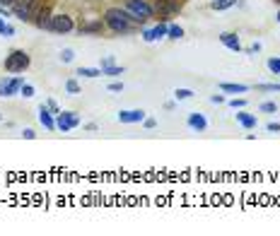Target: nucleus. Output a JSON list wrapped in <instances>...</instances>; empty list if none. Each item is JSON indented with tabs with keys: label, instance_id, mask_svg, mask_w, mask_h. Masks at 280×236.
<instances>
[{
	"label": "nucleus",
	"instance_id": "1",
	"mask_svg": "<svg viewBox=\"0 0 280 236\" xmlns=\"http://www.w3.org/2000/svg\"><path fill=\"white\" fill-rule=\"evenodd\" d=\"M104 24L106 29L112 31V34H118V36H128V34H136L140 31V24L128 14L126 7H121V5H114V7H106L104 10Z\"/></svg>",
	"mask_w": 280,
	"mask_h": 236
},
{
	"label": "nucleus",
	"instance_id": "2",
	"mask_svg": "<svg viewBox=\"0 0 280 236\" xmlns=\"http://www.w3.org/2000/svg\"><path fill=\"white\" fill-rule=\"evenodd\" d=\"M124 7L140 27H145L150 19H154V7L150 0H124Z\"/></svg>",
	"mask_w": 280,
	"mask_h": 236
},
{
	"label": "nucleus",
	"instance_id": "3",
	"mask_svg": "<svg viewBox=\"0 0 280 236\" xmlns=\"http://www.w3.org/2000/svg\"><path fill=\"white\" fill-rule=\"evenodd\" d=\"M29 65H32V56H29L24 48H12L5 56V63H2L5 72H10V75H22V72L29 70Z\"/></svg>",
	"mask_w": 280,
	"mask_h": 236
},
{
	"label": "nucleus",
	"instance_id": "4",
	"mask_svg": "<svg viewBox=\"0 0 280 236\" xmlns=\"http://www.w3.org/2000/svg\"><path fill=\"white\" fill-rule=\"evenodd\" d=\"M75 29H78L75 27V19L68 12H54L51 19L46 22V29L44 31H51V34H70Z\"/></svg>",
	"mask_w": 280,
	"mask_h": 236
},
{
	"label": "nucleus",
	"instance_id": "5",
	"mask_svg": "<svg viewBox=\"0 0 280 236\" xmlns=\"http://www.w3.org/2000/svg\"><path fill=\"white\" fill-rule=\"evenodd\" d=\"M39 7H42V0H17L12 5V17L20 22H34Z\"/></svg>",
	"mask_w": 280,
	"mask_h": 236
},
{
	"label": "nucleus",
	"instance_id": "6",
	"mask_svg": "<svg viewBox=\"0 0 280 236\" xmlns=\"http://www.w3.org/2000/svg\"><path fill=\"white\" fill-rule=\"evenodd\" d=\"M152 7H154V17H160L162 22H167L169 17H174L182 10V2L179 0H154Z\"/></svg>",
	"mask_w": 280,
	"mask_h": 236
},
{
	"label": "nucleus",
	"instance_id": "7",
	"mask_svg": "<svg viewBox=\"0 0 280 236\" xmlns=\"http://www.w3.org/2000/svg\"><path fill=\"white\" fill-rule=\"evenodd\" d=\"M80 123H82V118H80V113L78 111L56 113V130H60V133H70V130H75Z\"/></svg>",
	"mask_w": 280,
	"mask_h": 236
},
{
	"label": "nucleus",
	"instance_id": "8",
	"mask_svg": "<svg viewBox=\"0 0 280 236\" xmlns=\"http://www.w3.org/2000/svg\"><path fill=\"white\" fill-rule=\"evenodd\" d=\"M22 77H14V75H5L0 77V99H10L20 94V87H22Z\"/></svg>",
	"mask_w": 280,
	"mask_h": 236
},
{
	"label": "nucleus",
	"instance_id": "9",
	"mask_svg": "<svg viewBox=\"0 0 280 236\" xmlns=\"http://www.w3.org/2000/svg\"><path fill=\"white\" fill-rule=\"evenodd\" d=\"M167 29H169V22H162L160 19V24H154V27H140V36H142V41L148 43H154V41H162V39H167Z\"/></svg>",
	"mask_w": 280,
	"mask_h": 236
},
{
	"label": "nucleus",
	"instance_id": "10",
	"mask_svg": "<svg viewBox=\"0 0 280 236\" xmlns=\"http://www.w3.org/2000/svg\"><path fill=\"white\" fill-rule=\"evenodd\" d=\"M36 118H39V123H42L44 128L48 130V133H54V130H56V113L51 111V109H48L46 104H42V106H39V111H36Z\"/></svg>",
	"mask_w": 280,
	"mask_h": 236
},
{
	"label": "nucleus",
	"instance_id": "11",
	"mask_svg": "<svg viewBox=\"0 0 280 236\" xmlns=\"http://www.w3.org/2000/svg\"><path fill=\"white\" fill-rule=\"evenodd\" d=\"M186 125H188V130H194V133H206V130H208V118L200 111H191L188 118H186Z\"/></svg>",
	"mask_w": 280,
	"mask_h": 236
},
{
	"label": "nucleus",
	"instance_id": "12",
	"mask_svg": "<svg viewBox=\"0 0 280 236\" xmlns=\"http://www.w3.org/2000/svg\"><path fill=\"white\" fill-rule=\"evenodd\" d=\"M118 123L124 125H133V123H142L145 121V111L142 109H126V111H118Z\"/></svg>",
	"mask_w": 280,
	"mask_h": 236
},
{
	"label": "nucleus",
	"instance_id": "13",
	"mask_svg": "<svg viewBox=\"0 0 280 236\" xmlns=\"http://www.w3.org/2000/svg\"><path fill=\"white\" fill-rule=\"evenodd\" d=\"M220 43H222L224 48L234 51V53L244 51V48H242V41H239V36L234 34V31H222V34H220Z\"/></svg>",
	"mask_w": 280,
	"mask_h": 236
},
{
	"label": "nucleus",
	"instance_id": "14",
	"mask_svg": "<svg viewBox=\"0 0 280 236\" xmlns=\"http://www.w3.org/2000/svg\"><path fill=\"white\" fill-rule=\"evenodd\" d=\"M104 29H106L104 19H94V22H87V24H82L78 31H80V36H99Z\"/></svg>",
	"mask_w": 280,
	"mask_h": 236
},
{
	"label": "nucleus",
	"instance_id": "15",
	"mask_svg": "<svg viewBox=\"0 0 280 236\" xmlns=\"http://www.w3.org/2000/svg\"><path fill=\"white\" fill-rule=\"evenodd\" d=\"M234 118H237V123L244 128V130H254L256 125H258V118L254 116V113H246L244 109H239L237 113H234Z\"/></svg>",
	"mask_w": 280,
	"mask_h": 236
},
{
	"label": "nucleus",
	"instance_id": "16",
	"mask_svg": "<svg viewBox=\"0 0 280 236\" xmlns=\"http://www.w3.org/2000/svg\"><path fill=\"white\" fill-rule=\"evenodd\" d=\"M51 14H54V10H51V5H44L42 2V7H39V12H36V17H34V27L36 29H46V22L51 19Z\"/></svg>",
	"mask_w": 280,
	"mask_h": 236
},
{
	"label": "nucleus",
	"instance_id": "17",
	"mask_svg": "<svg viewBox=\"0 0 280 236\" xmlns=\"http://www.w3.org/2000/svg\"><path fill=\"white\" fill-rule=\"evenodd\" d=\"M220 92H224V94H246V92H249V84L222 82V84H220Z\"/></svg>",
	"mask_w": 280,
	"mask_h": 236
},
{
	"label": "nucleus",
	"instance_id": "18",
	"mask_svg": "<svg viewBox=\"0 0 280 236\" xmlns=\"http://www.w3.org/2000/svg\"><path fill=\"white\" fill-rule=\"evenodd\" d=\"M234 5H239V0H210V10L212 12H222V10H230Z\"/></svg>",
	"mask_w": 280,
	"mask_h": 236
},
{
	"label": "nucleus",
	"instance_id": "19",
	"mask_svg": "<svg viewBox=\"0 0 280 236\" xmlns=\"http://www.w3.org/2000/svg\"><path fill=\"white\" fill-rule=\"evenodd\" d=\"M78 77H87V80H94V77H104L102 75V68H78L75 70Z\"/></svg>",
	"mask_w": 280,
	"mask_h": 236
},
{
	"label": "nucleus",
	"instance_id": "20",
	"mask_svg": "<svg viewBox=\"0 0 280 236\" xmlns=\"http://www.w3.org/2000/svg\"><path fill=\"white\" fill-rule=\"evenodd\" d=\"M124 72H126V68H124V65H116V63L109 65V68H102V75H104V77H121Z\"/></svg>",
	"mask_w": 280,
	"mask_h": 236
},
{
	"label": "nucleus",
	"instance_id": "21",
	"mask_svg": "<svg viewBox=\"0 0 280 236\" xmlns=\"http://www.w3.org/2000/svg\"><path fill=\"white\" fill-rule=\"evenodd\" d=\"M184 27L182 24H169V29H167V39H174V41H179V39H184Z\"/></svg>",
	"mask_w": 280,
	"mask_h": 236
},
{
	"label": "nucleus",
	"instance_id": "22",
	"mask_svg": "<svg viewBox=\"0 0 280 236\" xmlns=\"http://www.w3.org/2000/svg\"><path fill=\"white\" fill-rule=\"evenodd\" d=\"M194 97V89H188V87H176L174 89V99L176 101H186V99Z\"/></svg>",
	"mask_w": 280,
	"mask_h": 236
},
{
	"label": "nucleus",
	"instance_id": "23",
	"mask_svg": "<svg viewBox=\"0 0 280 236\" xmlns=\"http://www.w3.org/2000/svg\"><path fill=\"white\" fill-rule=\"evenodd\" d=\"M66 92H68V94H80L82 87H80V82H78L75 77H70V80H66Z\"/></svg>",
	"mask_w": 280,
	"mask_h": 236
},
{
	"label": "nucleus",
	"instance_id": "24",
	"mask_svg": "<svg viewBox=\"0 0 280 236\" xmlns=\"http://www.w3.org/2000/svg\"><path fill=\"white\" fill-rule=\"evenodd\" d=\"M266 68L273 72V75H280V56H270L266 60Z\"/></svg>",
	"mask_w": 280,
	"mask_h": 236
},
{
	"label": "nucleus",
	"instance_id": "25",
	"mask_svg": "<svg viewBox=\"0 0 280 236\" xmlns=\"http://www.w3.org/2000/svg\"><path fill=\"white\" fill-rule=\"evenodd\" d=\"M36 94V89H34V84H29V82H22V87H20V97H24V99H32Z\"/></svg>",
	"mask_w": 280,
	"mask_h": 236
},
{
	"label": "nucleus",
	"instance_id": "26",
	"mask_svg": "<svg viewBox=\"0 0 280 236\" xmlns=\"http://www.w3.org/2000/svg\"><path fill=\"white\" fill-rule=\"evenodd\" d=\"M258 111L261 113H278V104H276V101H264V104L258 106Z\"/></svg>",
	"mask_w": 280,
	"mask_h": 236
},
{
	"label": "nucleus",
	"instance_id": "27",
	"mask_svg": "<svg viewBox=\"0 0 280 236\" xmlns=\"http://www.w3.org/2000/svg\"><path fill=\"white\" fill-rule=\"evenodd\" d=\"M258 92H280V82H264V84H256Z\"/></svg>",
	"mask_w": 280,
	"mask_h": 236
},
{
	"label": "nucleus",
	"instance_id": "28",
	"mask_svg": "<svg viewBox=\"0 0 280 236\" xmlns=\"http://www.w3.org/2000/svg\"><path fill=\"white\" fill-rule=\"evenodd\" d=\"M227 104H230V109H234V111H239V109H244V106H246V99L244 97H234V99H230V101H227Z\"/></svg>",
	"mask_w": 280,
	"mask_h": 236
},
{
	"label": "nucleus",
	"instance_id": "29",
	"mask_svg": "<svg viewBox=\"0 0 280 236\" xmlns=\"http://www.w3.org/2000/svg\"><path fill=\"white\" fill-rule=\"evenodd\" d=\"M75 60V51L72 48H63L60 51V63H72Z\"/></svg>",
	"mask_w": 280,
	"mask_h": 236
},
{
	"label": "nucleus",
	"instance_id": "30",
	"mask_svg": "<svg viewBox=\"0 0 280 236\" xmlns=\"http://www.w3.org/2000/svg\"><path fill=\"white\" fill-rule=\"evenodd\" d=\"M116 60H114V56H104L102 60H99V68H109V65H114Z\"/></svg>",
	"mask_w": 280,
	"mask_h": 236
},
{
	"label": "nucleus",
	"instance_id": "31",
	"mask_svg": "<svg viewBox=\"0 0 280 236\" xmlns=\"http://www.w3.org/2000/svg\"><path fill=\"white\" fill-rule=\"evenodd\" d=\"M210 104H215V106H220V104H227V99H224L222 94H212V97H210Z\"/></svg>",
	"mask_w": 280,
	"mask_h": 236
},
{
	"label": "nucleus",
	"instance_id": "32",
	"mask_svg": "<svg viewBox=\"0 0 280 236\" xmlns=\"http://www.w3.org/2000/svg\"><path fill=\"white\" fill-rule=\"evenodd\" d=\"M109 92H124V82H118V80L109 82Z\"/></svg>",
	"mask_w": 280,
	"mask_h": 236
},
{
	"label": "nucleus",
	"instance_id": "33",
	"mask_svg": "<svg viewBox=\"0 0 280 236\" xmlns=\"http://www.w3.org/2000/svg\"><path fill=\"white\" fill-rule=\"evenodd\" d=\"M142 128H145V130H154V128H157V121H154V118H145V121H142Z\"/></svg>",
	"mask_w": 280,
	"mask_h": 236
},
{
	"label": "nucleus",
	"instance_id": "34",
	"mask_svg": "<svg viewBox=\"0 0 280 236\" xmlns=\"http://www.w3.org/2000/svg\"><path fill=\"white\" fill-rule=\"evenodd\" d=\"M266 130H268V133H280V123H278V121H270V123L266 125Z\"/></svg>",
	"mask_w": 280,
	"mask_h": 236
},
{
	"label": "nucleus",
	"instance_id": "35",
	"mask_svg": "<svg viewBox=\"0 0 280 236\" xmlns=\"http://www.w3.org/2000/svg\"><path fill=\"white\" fill-rule=\"evenodd\" d=\"M46 106H48V109H51L54 113H60V106H58V104L54 101V99H46Z\"/></svg>",
	"mask_w": 280,
	"mask_h": 236
},
{
	"label": "nucleus",
	"instance_id": "36",
	"mask_svg": "<svg viewBox=\"0 0 280 236\" xmlns=\"http://www.w3.org/2000/svg\"><path fill=\"white\" fill-rule=\"evenodd\" d=\"M22 138H24V140H34V138H36V133H34L32 128H24V130H22Z\"/></svg>",
	"mask_w": 280,
	"mask_h": 236
},
{
	"label": "nucleus",
	"instance_id": "37",
	"mask_svg": "<svg viewBox=\"0 0 280 236\" xmlns=\"http://www.w3.org/2000/svg\"><path fill=\"white\" fill-rule=\"evenodd\" d=\"M0 17H12V7H5V5H0Z\"/></svg>",
	"mask_w": 280,
	"mask_h": 236
},
{
	"label": "nucleus",
	"instance_id": "38",
	"mask_svg": "<svg viewBox=\"0 0 280 236\" xmlns=\"http://www.w3.org/2000/svg\"><path fill=\"white\" fill-rule=\"evenodd\" d=\"M258 51H261V43L258 41H254L252 48H246V53H258Z\"/></svg>",
	"mask_w": 280,
	"mask_h": 236
},
{
	"label": "nucleus",
	"instance_id": "39",
	"mask_svg": "<svg viewBox=\"0 0 280 236\" xmlns=\"http://www.w3.org/2000/svg\"><path fill=\"white\" fill-rule=\"evenodd\" d=\"M5 29H8V19H5V17H0V36L5 34Z\"/></svg>",
	"mask_w": 280,
	"mask_h": 236
},
{
	"label": "nucleus",
	"instance_id": "40",
	"mask_svg": "<svg viewBox=\"0 0 280 236\" xmlns=\"http://www.w3.org/2000/svg\"><path fill=\"white\" fill-rule=\"evenodd\" d=\"M17 0H0V5H5V7H12Z\"/></svg>",
	"mask_w": 280,
	"mask_h": 236
},
{
	"label": "nucleus",
	"instance_id": "41",
	"mask_svg": "<svg viewBox=\"0 0 280 236\" xmlns=\"http://www.w3.org/2000/svg\"><path fill=\"white\" fill-rule=\"evenodd\" d=\"M276 19H278V22H280V10H278V12H276Z\"/></svg>",
	"mask_w": 280,
	"mask_h": 236
},
{
	"label": "nucleus",
	"instance_id": "42",
	"mask_svg": "<svg viewBox=\"0 0 280 236\" xmlns=\"http://www.w3.org/2000/svg\"><path fill=\"white\" fill-rule=\"evenodd\" d=\"M0 121H2V116H0Z\"/></svg>",
	"mask_w": 280,
	"mask_h": 236
},
{
	"label": "nucleus",
	"instance_id": "43",
	"mask_svg": "<svg viewBox=\"0 0 280 236\" xmlns=\"http://www.w3.org/2000/svg\"><path fill=\"white\" fill-rule=\"evenodd\" d=\"M278 2H280V0H278Z\"/></svg>",
	"mask_w": 280,
	"mask_h": 236
}]
</instances>
